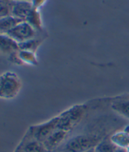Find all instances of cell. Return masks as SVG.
<instances>
[{"label": "cell", "mask_w": 129, "mask_h": 152, "mask_svg": "<svg viewBox=\"0 0 129 152\" xmlns=\"http://www.w3.org/2000/svg\"><path fill=\"white\" fill-rule=\"evenodd\" d=\"M117 149L118 146L108 137L101 139L95 147V152H115Z\"/></svg>", "instance_id": "7c38bea8"}, {"label": "cell", "mask_w": 129, "mask_h": 152, "mask_svg": "<svg viewBox=\"0 0 129 152\" xmlns=\"http://www.w3.org/2000/svg\"><path fill=\"white\" fill-rule=\"evenodd\" d=\"M115 152H128L127 149L125 148H121V147H118V149L116 150Z\"/></svg>", "instance_id": "ffe728a7"}, {"label": "cell", "mask_w": 129, "mask_h": 152, "mask_svg": "<svg viewBox=\"0 0 129 152\" xmlns=\"http://www.w3.org/2000/svg\"><path fill=\"white\" fill-rule=\"evenodd\" d=\"M111 107L118 115L129 119V94L114 98L111 102Z\"/></svg>", "instance_id": "ba28073f"}, {"label": "cell", "mask_w": 129, "mask_h": 152, "mask_svg": "<svg viewBox=\"0 0 129 152\" xmlns=\"http://www.w3.org/2000/svg\"><path fill=\"white\" fill-rule=\"evenodd\" d=\"M86 111L84 105H76L59 115L58 130L70 131L81 121Z\"/></svg>", "instance_id": "3957f363"}, {"label": "cell", "mask_w": 129, "mask_h": 152, "mask_svg": "<svg viewBox=\"0 0 129 152\" xmlns=\"http://www.w3.org/2000/svg\"><path fill=\"white\" fill-rule=\"evenodd\" d=\"M22 88L21 79L18 75L7 71L1 75L0 96L3 99H13L19 94Z\"/></svg>", "instance_id": "7a4b0ae2"}, {"label": "cell", "mask_w": 129, "mask_h": 152, "mask_svg": "<svg viewBox=\"0 0 129 152\" xmlns=\"http://www.w3.org/2000/svg\"><path fill=\"white\" fill-rule=\"evenodd\" d=\"M14 0H1V18L11 15Z\"/></svg>", "instance_id": "e0dca14e"}, {"label": "cell", "mask_w": 129, "mask_h": 152, "mask_svg": "<svg viewBox=\"0 0 129 152\" xmlns=\"http://www.w3.org/2000/svg\"><path fill=\"white\" fill-rule=\"evenodd\" d=\"M0 42H1V53L3 55L9 56L15 52H18L19 49V44L15 39L7 34L0 35Z\"/></svg>", "instance_id": "30bf717a"}, {"label": "cell", "mask_w": 129, "mask_h": 152, "mask_svg": "<svg viewBox=\"0 0 129 152\" xmlns=\"http://www.w3.org/2000/svg\"><path fill=\"white\" fill-rule=\"evenodd\" d=\"M100 141L94 134H79L63 143L55 152H84L95 147Z\"/></svg>", "instance_id": "6da1fadb"}, {"label": "cell", "mask_w": 129, "mask_h": 152, "mask_svg": "<svg viewBox=\"0 0 129 152\" xmlns=\"http://www.w3.org/2000/svg\"><path fill=\"white\" fill-rule=\"evenodd\" d=\"M15 152H48L43 142L37 140L29 129Z\"/></svg>", "instance_id": "8992f818"}, {"label": "cell", "mask_w": 129, "mask_h": 152, "mask_svg": "<svg viewBox=\"0 0 129 152\" xmlns=\"http://www.w3.org/2000/svg\"><path fill=\"white\" fill-rule=\"evenodd\" d=\"M8 57V61L10 63H13L15 65H18V66H23L24 65L23 62L22 61V59L19 57L18 55V52H15L13 54L10 55Z\"/></svg>", "instance_id": "ac0fdd59"}, {"label": "cell", "mask_w": 129, "mask_h": 152, "mask_svg": "<svg viewBox=\"0 0 129 152\" xmlns=\"http://www.w3.org/2000/svg\"><path fill=\"white\" fill-rule=\"evenodd\" d=\"M26 21L29 23L36 31L41 29V26H42L41 18H40V14L39 13L38 9L33 8V10L30 13L29 16L27 17Z\"/></svg>", "instance_id": "9a60e30c"}, {"label": "cell", "mask_w": 129, "mask_h": 152, "mask_svg": "<svg viewBox=\"0 0 129 152\" xmlns=\"http://www.w3.org/2000/svg\"><path fill=\"white\" fill-rule=\"evenodd\" d=\"M68 131L63 130H57L51 134L43 143L48 152H55L60 147L66 139Z\"/></svg>", "instance_id": "52a82bcc"}, {"label": "cell", "mask_w": 129, "mask_h": 152, "mask_svg": "<svg viewBox=\"0 0 129 152\" xmlns=\"http://www.w3.org/2000/svg\"><path fill=\"white\" fill-rule=\"evenodd\" d=\"M111 138V140L118 146V147L127 149L129 147L128 133H118Z\"/></svg>", "instance_id": "2e32d148"}, {"label": "cell", "mask_w": 129, "mask_h": 152, "mask_svg": "<svg viewBox=\"0 0 129 152\" xmlns=\"http://www.w3.org/2000/svg\"><path fill=\"white\" fill-rule=\"evenodd\" d=\"M43 40L38 38H34L32 39L27 40L26 42H21L18 43L19 44V49L20 50H29V51H32V52H36V50H38V48L40 47V45L42 44Z\"/></svg>", "instance_id": "4fadbf2b"}, {"label": "cell", "mask_w": 129, "mask_h": 152, "mask_svg": "<svg viewBox=\"0 0 129 152\" xmlns=\"http://www.w3.org/2000/svg\"><path fill=\"white\" fill-rule=\"evenodd\" d=\"M18 55L24 64H29V65L33 66L38 65V59L34 52L29 51V50H19Z\"/></svg>", "instance_id": "5bb4252c"}, {"label": "cell", "mask_w": 129, "mask_h": 152, "mask_svg": "<svg viewBox=\"0 0 129 152\" xmlns=\"http://www.w3.org/2000/svg\"><path fill=\"white\" fill-rule=\"evenodd\" d=\"M44 2L45 0H32V3L34 9H38L40 7L43 5V3H44Z\"/></svg>", "instance_id": "d6986e66"}, {"label": "cell", "mask_w": 129, "mask_h": 152, "mask_svg": "<svg viewBox=\"0 0 129 152\" xmlns=\"http://www.w3.org/2000/svg\"><path fill=\"white\" fill-rule=\"evenodd\" d=\"M84 152H95V147L94 148H92V149L88 150V151H86Z\"/></svg>", "instance_id": "44dd1931"}, {"label": "cell", "mask_w": 129, "mask_h": 152, "mask_svg": "<svg viewBox=\"0 0 129 152\" xmlns=\"http://www.w3.org/2000/svg\"><path fill=\"white\" fill-rule=\"evenodd\" d=\"M15 1H26V2H32V0H15Z\"/></svg>", "instance_id": "7402d4cb"}, {"label": "cell", "mask_w": 129, "mask_h": 152, "mask_svg": "<svg viewBox=\"0 0 129 152\" xmlns=\"http://www.w3.org/2000/svg\"><path fill=\"white\" fill-rule=\"evenodd\" d=\"M23 22V19L16 18L13 15L6 16L1 18L0 20V31H1V34H7L8 31L15 28L17 25Z\"/></svg>", "instance_id": "8fae6325"}, {"label": "cell", "mask_w": 129, "mask_h": 152, "mask_svg": "<svg viewBox=\"0 0 129 152\" xmlns=\"http://www.w3.org/2000/svg\"><path fill=\"white\" fill-rule=\"evenodd\" d=\"M33 5L32 2H26V1H13V7L11 15L15 16L16 18L23 19L26 21L27 17L29 16L30 13L33 10Z\"/></svg>", "instance_id": "9c48e42d"}, {"label": "cell", "mask_w": 129, "mask_h": 152, "mask_svg": "<svg viewBox=\"0 0 129 152\" xmlns=\"http://www.w3.org/2000/svg\"><path fill=\"white\" fill-rule=\"evenodd\" d=\"M5 34H7L18 43H21L36 38L37 31L29 23L23 21Z\"/></svg>", "instance_id": "5b68a950"}, {"label": "cell", "mask_w": 129, "mask_h": 152, "mask_svg": "<svg viewBox=\"0 0 129 152\" xmlns=\"http://www.w3.org/2000/svg\"><path fill=\"white\" fill-rule=\"evenodd\" d=\"M58 124L59 116H55L45 123L30 126L29 130L37 140L43 142L51 134L58 130Z\"/></svg>", "instance_id": "277c9868"}]
</instances>
